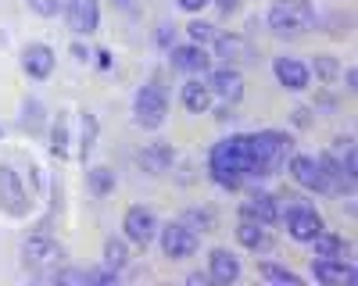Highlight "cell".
<instances>
[{"instance_id":"obj_1","label":"cell","mask_w":358,"mask_h":286,"mask_svg":"<svg viewBox=\"0 0 358 286\" xmlns=\"http://www.w3.org/2000/svg\"><path fill=\"white\" fill-rule=\"evenodd\" d=\"M212 179L222 186H241L244 179H255V158H251V136H226L208 154Z\"/></svg>"},{"instance_id":"obj_2","label":"cell","mask_w":358,"mask_h":286,"mask_svg":"<svg viewBox=\"0 0 358 286\" xmlns=\"http://www.w3.org/2000/svg\"><path fill=\"white\" fill-rule=\"evenodd\" d=\"M312 25H315V11L308 0H273V8H268V29L283 40L308 33Z\"/></svg>"},{"instance_id":"obj_3","label":"cell","mask_w":358,"mask_h":286,"mask_svg":"<svg viewBox=\"0 0 358 286\" xmlns=\"http://www.w3.org/2000/svg\"><path fill=\"white\" fill-rule=\"evenodd\" d=\"M287 151H290V136H287V133H276V129L255 133V136H251L255 176H273V172H280Z\"/></svg>"},{"instance_id":"obj_4","label":"cell","mask_w":358,"mask_h":286,"mask_svg":"<svg viewBox=\"0 0 358 286\" xmlns=\"http://www.w3.org/2000/svg\"><path fill=\"white\" fill-rule=\"evenodd\" d=\"M133 114H136V126L140 129H158L169 119V97H165V86L162 82H147L136 90L133 100Z\"/></svg>"},{"instance_id":"obj_5","label":"cell","mask_w":358,"mask_h":286,"mask_svg":"<svg viewBox=\"0 0 358 286\" xmlns=\"http://www.w3.org/2000/svg\"><path fill=\"white\" fill-rule=\"evenodd\" d=\"M22 262L33 269V272H50V269H57L65 262V247L57 243V240H50L47 236V229H40L36 236H29L25 243H22Z\"/></svg>"},{"instance_id":"obj_6","label":"cell","mask_w":358,"mask_h":286,"mask_svg":"<svg viewBox=\"0 0 358 286\" xmlns=\"http://www.w3.org/2000/svg\"><path fill=\"white\" fill-rule=\"evenodd\" d=\"M29 204H33V200H29L18 172L11 165H0V211L11 215V218H22L29 211Z\"/></svg>"},{"instance_id":"obj_7","label":"cell","mask_w":358,"mask_h":286,"mask_svg":"<svg viewBox=\"0 0 358 286\" xmlns=\"http://www.w3.org/2000/svg\"><path fill=\"white\" fill-rule=\"evenodd\" d=\"M197 247H201V240H197V229L194 225L169 222L162 229V250H165V257H172V262H183V257H190Z\"/></svg>"},{"instance_id":"obj_8","label":"cell","mask_w":358,"mask_h":286,"mask_svg":"<svg viewBox=\"0 0 358 286\" xmlns=\"http://www.w3.org/2000/svg\"><path fill=\"white\" fill-rule=\"evenodd\" d=\"M287 233L297 240V243H312L319 233H322V218L315 215V208L308 204H294L287 211Z\"/></svg>"},{"instance_id":"obj_9","label":"cell","mask_w":358,"mask_h":286,"mask_svg":"<svg viewBox=\"0 0 358 286\" xmlns=\"http://www.w3.org/2000/svg\"><path fill=\"white\" fill-rule=\"evenodd\" d=\"M65 18H69V29L76 36H90L101 22V0H69Z\"/></svg>"},{"instance_id":"obj_10","label":"cell","mask_w":358,"mask_h":286,"mask_svg":"<svg viewBox=\"0 0 358 286\" xmlns=\"http://www.w3.org/2000/svg\"><path fill=\"white\" fill-rule=\"evenodd\" d=\"M312 276L322 286H351L358 279V272L344 262V257H319V262L312 265Z\"/></svg>"},{"instance_id":"obj_11","label":"cell","mask_w":358,"mask_h":286,"mask_svg":"<svg viewBox=\"0 0 358 286\" xmlns=\"http://www.w3.org/2000/svg\"><path fill=\"white\" fill-rule=\"evenodd\" d=\"M122 225H126V236L133 243H140V247H147V243L155 240V233H158V218L147 211V208H129L126 218H122Z\"/></svg>"},{"instance_id":"obj_12","label":"cell","mask_w":358,"mask_h":286,"mask_svg":"<svg viewBox=\"0 0 358 286\" xmlns=\"http://www.w3.org/2000/svg\"><path fill=\"white\" fill-rule=\"evenodd\" d=\"M236 240H241L248 250H262V247H268V240H273V229H268V222H262L258 215L241 211V225H236Z\"/></svg>"},{"instance_id":"obj_13","label":"cell","mask_w":358,"mask_h":286,"mask_svg":"<svg viewBox=\"0 0 358 286\" xmlns=\"http://www.w3.org/2000/svg\"><path fill=\"white\" fill-rule=\"evenodd\" d=\"M276 79L283 90L297 93V90H308V65L301 57H280L276 61Z\"/></svg>"},{"instance_id":"obj_14","label":"cell","mask_w":358,"mask_h":286,"mask_svg":"<svg viewBox=\"0 0 358 286\" xmlns=\"http://www.w3.org/2000/svg\"><path fill=\"white\" fill-rule=\"evenodd\" d=\"M204 86H208V93H215V97L226 100V104H236V100L244 97V79L236 75V72H229V68L212 72V79H208Z\"/></svg>"},{"instance_id":"obj_15","label":"cell","mask_w":358,"mask_h":286,"mask_svg":"<svg viewBox=\"0 0 358 286\" xmlns=\"http://www.w3.org/2000/svg\"><path fill=\"white\" fill-rule=\"evenodd\" d=\"M22 68L33 75V79H47L54 72V50L47 43H29L22 50Z\"/></svg>"},{"instance_id":"obj_16","label":"cell","mask_w":358,"mask_h":286,"mask_svg":"<svg viewBox=\"0 0 358 286\" xmlns=\"http://www.w3.org/2000/svg\"><path fill=\"white\" fill-rule=\"evenodd\" d=\"M208 279L212 283H236L241 279V262L229 254V250H212L208 254Z\"/></svg>"},{"instance_id":"obj_17","label":"cell","mask_w":358,"mask_h":286,"mask_svg":"<svg viewBox=\"0 0 358 286\" xmlns=\"http://www.w3.org/2000/svg\"><path fill=\"white\" fill-rule=\"evenodd\" d=\"M140 168L147 172V176H158V172H169L172 165V147L169 143H151V147H143L140 151Z\"/></svg>"},{"instance_id":"obj_18","label":"cell","mask_w":358,"mask_h":286,"mask_svg":"<svg viewBox=\"0 0 358 286\" xmlns=\"http://www.w3.org/2000/svg\"><path fill=\"white\" fill-rule=\"evenodd\" d=\"M290 179L301 183L305 190H322V179H319V161L308 158V154H297L290 161Z\"/></svg>"},{"instance_id":"obj_19","label":"cell","mask_w":358,"mask_h":286,"mask_svg":"<svg viewBox=\"0 0 358 286\" xmlns=\"http://www.w3.org/2000/svg\"><path fill=\"white\" fill-rule=\"evenodd\" d=\"M172 68L176 72H204L208 68V54L201 47H176L172 50Z\"/></svg>"},{"instance_id":"obj_20","label":"cell","mask_w":358,"mask_h":286,"mask_svg":"<svg viewBox=\"0 0 358 286\" xmlns=\"http://www.w3.org/2000/svg\"><path fill=\"white\" fill-rule=\"evenodd\" d=\"M215 54L226 57V61H251V47L241 40V36H219L215 33Z\"/></svg>"},{"instance_id":"obj_21","label":"cell","mask_w":358,"mask_h":286,"mask_svg":"<svg viewBox=\"0 0 358 286\" xmlns=\"http://www.w3.org/2000/svg\"><path fill=\"white\" fill-rule=\"evenodd\" d=\"M183 107L190 111V114H201V111H208L212 107V93H208V86L204 82H187L183 86Z\"/></svg>"},{"instance_id":"obj_22","label":"cell","mask_w":358,"mask_h":286,"mask_svg":"<svg viewBox=\"0 0 358 286\" xmlns=\"http://www.w3.org/2000/svg\"><path fill=\"white\" fill-rule=\"evenodd\" d=\"M86 183H90V193L94 197H108L111 190H115V172L111 168H90V176H86Z\"/></svg>"},{"instance_id":"obj_23","label":"cell","mask_w":358,"mask_h":286,"mask_svg":"<svg viewBox=\"0 0 358 286\" xmlns=\"http://www.w3.org/2000/svg\"><path fill=\"white\" fill-rule=\"evenodd\" d=\"M79 126H83V136H79V158L86 161L90 151H94V143H97V119H94L90 111H83V114H79Z\"/></svg>"},{"instance_id":"obj_24","label":"cell","mask_w":358,"mask_h":286,"mask_svg":"<svg viewBox=\"0 0 358 286\" xmlns=\"http://www.w3.org/2000/svg\"><path fill=\"white\" fill-rule=\"evenodd\" d=\"M262 279H268V283H283V286H301V276L297 272H290V269H283V265H276V262H262Z\"/></svg>"},{"instance_id":"obj_25","label":"cell","mask_w":358,"mask_h":286,"mask_svg":"<svg viewBox=\"0 0 358 286\" xmlns=\"http://www.w3.org/2000/svg\"><path fill=\"white\" fill-rule=\"evenodd\" d=\"M312 243H315L319 257H344V254H348L344 240H341V236H330V233H326V229H322V233H319V236H315Z\"/></svg>"},{"instance_id":"obj_26","label":"cell","mask_w":358,"mask_h":286,"mask_svg":"<svg viewBox=\"0 0 358 286\" xmlns=\"http://www.w3.org/2000/svg\"><path fill=\"white\" fill-rule=\"evenodd\" d=\"M251 215H258L262 222H268V225H273V222H276V215H280V208H276V197H273V193H255Z\"/></svg>"},{"instance_id":"obj_27","label":"cell","mask_w":358,"mask_h":286,"mask_svg":"<svg viewBox=\"0 0 358 286\" xmlns=\"http://www.w3.org/2000/svg\"><path fill=\"white\" fill-rule=\"evenodd\" d=\"M315 75L326 82V86H334V79L341 75V61L334 54H315Z\"/></svg>"},{"instance_id":"obj_28","label":"cell","mask_w":358,"mask_h":286,"mask_svg":"<svg viewBox=\"0 0 358 286\" xmlns=\"http://www.w3.org/2000/svg\"><path fill=\"white\" fill-rule=\"evenodd\" d=\"M104 262H108V269H122L126 262H129V250L122 247V243H118V240H108V247H104Z\"/></svg>"},{"instance_id":"obj_29","label":"cell","mask_w":358,"mask_h":286,"mask_svg":"<svg viewBox=\"0 0 358 286\" xmlns=\"http://www.w3.org/2000/svg\"><path fill=\"white\" fill-rule=\"evenodd\" d=\"M54 154L57 158H69L72 151H69V122L65 119H57V126H54Z\"/></svg>"},{"instance_id":"obj_30","label":"cell","mask_w":358,"mask_h":286,"mask_svg":"<svg viewBox=\"0 0 358 286\" xmlns=\"http://www.w3.org/2000/svg\"><path fill=\"white\" fill-rule=\"evenodd\" d=\"M29 11H33V15H43V18H50V15L62 11V0H29Z\"/></svg>"},{"instance_id":"obj_31","label":"cell","mask_w":358,"mask_h":286,"mask_svg":"<svg viewBox=\"0 0 358 286\" xmlns=\"http://www.w3.org/2000/svg\"><path fill=\"white\" fill-rule=\"evenodd\" d=\"M187 29H190V36H194L197 43L215 40V25H208V22H194V25H187Z\"/></svg>"},{"instance_id":"obj_32","label":"cell","mask_w":358,"mask_h":286,"mask_svg":"<svg viewBox=\"0 0 358 286\" xmlns=\"http://www.w3.org/2000/svg\"><path fill=\"white\" fill-rule=\"evenodd\" d=\"M176 4L183 8V11H201V8L208 4V0H176Z\"/></svg>"},{"instance_id":"obj_33","label":"cell","mask_w":358,"mask_h":286,"mask_svg":"<svg viewBox=\"0 0 358 286\" xmlns=\"http://www.w3.org/2000/svg\"><path fill=\"white\" fill-rule=\"evenodd\" d=\"M155 43H172V25H162V33H155Z\"/></svg>"},{"instance_id":"obj_34","label":"cell","mask_w":358,"mask_h":286,"mask_svg":"<svg viewBox=\"0 0 358 286\" xmlns=\"http://www.w3.org/2000/svg\"><path fill=\"white\" fill-rule=\"evenodd\" d=\"M111 4H115L118 11H133V8H136V0H111Z\"/></svg>"},{"instance_id":"obj_35","label":"cell","mask_w":358,"mask_h":286,"mask_svg":"<svg viewBox=\"0 0 358 286\" xmlns=\"http://www.w3.org/2000/svg\"><path fill=\"white\" fill-rule=\"evenodd\" d=\"M344 79H348V90H358V72H355V68H351Z\"/></svg>"},{"instance_id":"obj_36","label":"cell","mask_w":358,"mask_h":286,"mask_svg":"<svg viewBox=\"0 0 358 286\" xmlns=\"http://www.w3.org/2000/svg\"><path fill=\"white\" fill-rule=\"evenodd\" d=\"M215 4H219L226 15H229V11H236V0H215Z\"/></svg>"}]
</instances>
